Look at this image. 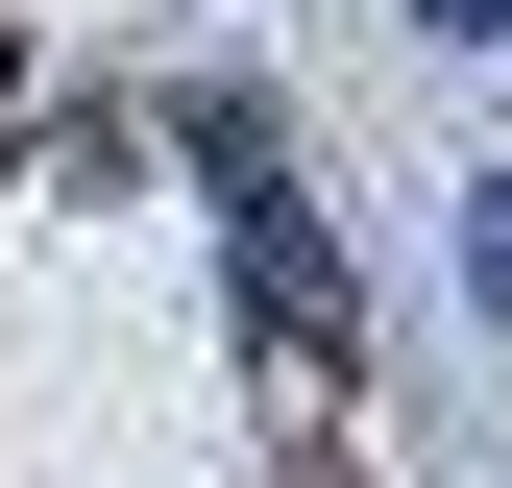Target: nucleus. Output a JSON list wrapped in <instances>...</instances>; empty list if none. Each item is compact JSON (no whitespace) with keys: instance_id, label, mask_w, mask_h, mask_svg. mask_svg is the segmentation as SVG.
Instances as JSON below:
<instances>
[{"instance_id":"f03ea898","label":"nucleus","mask_w":512,"mask_h":488,"mask_svg":"<svg viewBox=\"0 0 512 488\" xmlns=\"http://www.w3.org/2000/svg\"><path fill=\"white\" fill-rule=\"evenodd\" d=\"M488 318H512V171H488Z\"/></svg>"},{"instance_id":"7ed1b4c3","label":"nucleus","mask_w":512,"mask_h":488,"mask_svg":"<svg viewBox=\"0 0 512 488\" xmlns=\"http://www.w3.org/2000/svg\"><path fill=\"white\" fill-rule=\"evenodd\" d=\"M439 25H488V49H512V0H439Z\"/></svg>"},{"instance_id":"f257e3e1","label":"nucleus","mask_w":512,"mask_h":488,"mask_svg":"<svg viewBox=\"0 0 512 488\" xmlns=\"http://www.w3.org/2000/svg\"><path fill=\"white\" fill-rule=\"evenodd\" d=\"M196 171H220V220H244V293H269V342L317 366V342H342V244H317V196L269 171V122H244V98H196Z\"/></svg>"}]
</instances>
